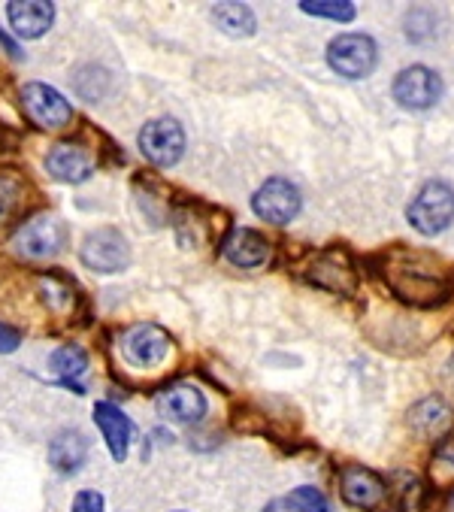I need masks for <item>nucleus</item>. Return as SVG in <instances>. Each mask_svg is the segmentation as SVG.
<instances>
[{"label": "nucleus", "mask_w": 454, "mask_h": 512, "mask_svg": "<svg viewBox=\"0 0 454 512\" xmlns=\"http://www.w3.org/2000/svg\"><path fill=\"white\" fill-rule=\"evenodd\" d=\"M0 43H4V46H7V49H10V55H19V46H16V43H13V40H7V37H4V34H0Z\"/></svg>", "instance_id": "29"}, {"label": "nucleus", "mask_w": 454, "mask_h": 512, "mask_svg": "<svg viewBox=\"0 0 454 512\" xmlns=\"http://www.w3.org/2000/svg\"><path fill=\"white\" fill-rule=\"evenodd\" d=\"M70 512H103V494L100 491H79L73 497Z\"/></svg>", "instance_id": "25"}, {"label": "nucleus", "mask_w": 454, "mask_h": 512, "mask_svg": "<svg viewBox=\"0 0 454 512\" xmlns=\"http://www.w3.org/2000/svg\"><path fill=\"white\" fill-rule=\"evenodd\" d=\"M170 346H173L170 334L164 328H158V325H149V322L134 325L125 334V340H122L125 361L134 364V367H140V370H149V367L164 364L167 355H170Z\"/></svg>", "instance_id": "8"}, {"label": "nucleus", "mask_w": 454, "mask_h": 512, "mask_svg": "<svg viewBox=\"0 0 454 512\" xmlns=\"http://www.w3.org/2000/svg\"><path fill=\"white\" fill-rule=\"evenodd\" d=\"M106 85H109V76L103 67H82L76 73V91L85 97V100H97L106 94Z\"/></svg>", "instance_id": "22"}, {"label": "nucleus", "mask_w": 454, "mask_h": 512, "mask_svg": "<svg viewBox=\"0 0 454 512\" xmlns=\"http://www.w3.org/2000/svg\"><path fill=\"white\" fill-rule=\"evenodd\" d=\"M339 485H343L346 503H352L355 509H379L388 500L385 479L367 467H346L339 476Z\"/></svg>", "instance_id": "10"}, {"label": "nucleus", "mask_w": 454, "mask_h": 512, "mask_svg": "<svg viewBox=\"0 0 454 512\" xmlns=\"http://www.w3.org/2000/svg\"><path fill=\"white\" fill-rule=\"evenodd\" d=\"M212 19L224 34H231V37L255 34V13L246 4H215Z\"/></svg>", "instance_id": "19"}, {"label": "nucleus", "mask_w": 454, "mask_h": 512, "mask_svg": "<svg viewBox=\"0 0 454 512\" xmlns=\"http://www.w3.org/2000/svg\"><path fill=\"white\" fill-rule=\"evenodd\" d=\"M22 104H25L28 116H31L40 128H46V131L67 128L70 119H73V110H70L67 100H64L55 88H49V85H43V82H28V85L22 88Z\"/></svg>", "instance_id": "9"}, {"label": "nucleus", "mask_w": 454, "mask_h": 512, "mask_svg": "<svg viewBox=\"0 0 454 512\" xmlns=\"http://www.w3.org/2000/svg\"><path fill=\"white\" fill-rule=\"evenodd\" d=\"M451 425V406L442 397H424L409 409V428L421 437H439Z\"/></svg>", "instance_id": "16"}, {"label": "nucleus", "mask_w": 454, "mask_h": 512, "mask_svg": "<svg viewBox=\"0 0 454 512\" xmlns=\"http://www.w3.org/2000/svg\"><path fill=\"white\" fill-rule=\"evenodd\" d=\"M388 285L391 291L415 306H433L442 303L451 291V282L445 279V273H436V267L427 264V258L421 255H409L400 252L388 261Z\"/></svg>", "instance_id": "1"}, {"label": "nucleus", "mask_w": 454, "mask_h": 512, "mask_svg": "<svg viewBox=\"0 0 454 512\" xmlns=\"http://www.w3.org/2000/svg\"><path fill=\"white\" fill-rule=\"evenodd\" d=\"M94 422L109 446V455L116 458L119 464L128 458V443H131V419L122 413V409L116 403L109 400H100L94 406Z\"/></svg>", "instance_id": "13"}, {"label": "nucleus", "mask_w": 454, "mask_h": 512, "mask_svg": "<svg viewBox=\"0 0 454 512\" xmlns=\"http://www.w3.org/2000/svg\"><path fill=\"white\" fill-rule=\"evenodd\" d=\"M288 500H291L300 512H330L327 497H324L318 488H312V485H300Z\"/></svg>", "instance_id": "24"}, {"label": "nucleus", "mask_w": 454, "mask_h": 512, "mask_svg": "<svg viewBox=\"0 0 454 512\" xmlns=\"http://www.w3.org/2000/svg\"><path fill=\"white\" fill-rule=\"evenodd\" d=\"M300 191L294 182L273 176L267 179L255 197H252V210L258 213V219H264L267 225H288L297 213H300Z\"/></svg>", "instance_id": "5"}, {"label": "nucleus", "mask_w": 454, "mask_h": 512, "mask_svg": "<svg viewBox=\"0 0 454 512\" xmlns=\"http://www.w3.org/2000/svg\"><path fill=\"white\" fill-rule=\"evenodd\" d=\"M46 170L61 182H85L94 173V155L79 143H58L46 155Z\"/></svg>", "instance_id": "12"}, {"label": "nucleus", "mask_w": 454, "mask_h": 512, "mask_svg": "<svg viewBox=\"0 0 454 512\" xmlns=\"http://www.w3.org/2000/svg\"><path fill=\"white\" fill-rule=\"evenodd\" d=\"M451 509H454V494H451Z\"/></svg>", "instance_id": "30"}, {"label": "nucleus", "mask_w": 454, "mask_h": 512, "mask_svg": "<svg viewBox=\"0 0 454 512\" xmlns=\"http://www.w3.org/2000/svg\"><path fill=\"white\" fill-rule=\"evenodd\" d=\"M7 16H10V25L19 37L37 40L52 28L55 7L46 4V0H13V4L7 7Z\"/></svg>", "instance_id": "14"}, {"label": "nucleus", "mask_w": 454, "mask_h": 512, "mask_svg": "<svg viewBox=\"0 0 454 512\" xmlns=\"http://www.w3.org/2000/svg\"><path fill=\"white\" fill-rule=\"evenodd\" d=\"M19 343H22V331H16V328H10V325L0 322V355L16 352Z\"/></svg>", "instance_id": "26"}, {"label": "nucleus", "mask_w": 454, "mask_h": 512, "mask_svg": "<svg viewBox=\"0 0 454 512\" xmlns=\"http://www.w3.org/2000/svg\"><path fill=\"white\" fill-rule=\"evenodd\" d=\"M140 149L143 155L158 164V167H173L182 152H185V131L176 119L170 116H161V119H152L143 125L140 131Z\"/></svg>", "instance_id": "6"}, {"label": "nucleus", "mask_w": 454, "mask_h": 512, "mask_svg": "<svg viewBox=\"0 0 454 512\" xmlns=\"http://www.w3.org/2000/svg\"><path fill=\"white\" fill-rule=\"evenodd\" d=\"M88 458V440L79 431H61L52 443H49V461L58 473L70 476L76 473Z\"/></svg>", "instance_id": "18"}, {"label": "nucleus", "mask_w": 454, "mask_h": 512, "mask_svg": "<svg viewBox=\"0 0 454 512\" xmlns=\"http://www.w3.org/2000/svg\"><path fill=\"white\" fill-rule=\"evenodd\" d=\"M406 219L424 237L442 234L454 222V188L445 185V182H427L412 197Z\"/></svg>", "instance_id": "2"}, {"label": "nucleus", "mask_w": 454, "mask_h": 512, "mask_svg": "<svg viewBox=\"0 0 454 512\" xmlns=\"http://www.w3.org/2000/svg\"><path fill=\"white\" fill-rule=\"evenodd\" d=\"M300 10L330 22H352L358 16L355 4H349V0H303Z\"/></svg>", "instance_id": "21"}, {"label": "nucleus", "mask_w": 454, "mask_h": 512, "mask_svg": "<svg viewBox=\"0 0 454 512\" xmlns=\"http://www.w3.org/2000/svg\"><path fill=\"white\" fill-rule=\"evenodd\" d=\"M131 261V246L116 228L91 231L82 243V264L94 273H119Z\"/></svg>", "instance_id": "4"}, {"label": "nucleus", "mask_w": 454, "mask_h": 512, "mask_svg": "<svg viewBox=\"0 0 454 512\" xmlns=\"http://www.w3.org/2000/svg\"><path fill=\"white\" fill-rule=\"evenodd\" d=\"M155 409L161 413V419H167V422L191 425V422H200L203 419V413H206V397L197 388H191V385H173V388H167V391L158 394Z\"/></svg>", "instance_id": "11"}, {"label": "nucleus", "mask_w": 454, "mask_h": 512, "mask_svg": "<svg viewBox=\"0 0 454 512\" xmlns=\"http://www.w3.org/2000/svg\"><path fill=\"white\" fill-rule=\"evenodd\" d=\"M224 258L237 267H258L270 258V243L252 228H234L224 240Z\"/></svg>", "instance_id": "15"}, {"label": "nucleus", "mask_w": 454, "mask_h": 512, "mask_svg": "<svg viewBox=\"0 0 454 512\" xmlns=\"http://www.w3.org/2000/svg\"><path fill=\"white\" fill-rule=\"evenodd\" d=\"M264 512H300L291 500H285V497H279V500H270L267 506H264Z\"/></svg>", "instance_id": "28"}, {"label": "nucleus", "mask_w": 454, "mask_h": 512, "mask_svg": "<svg viewBox=\"0 0 454 512\" xmlns=\"http://www.w3.org/2000/svg\"><path fill=\"white\" fill-rule=\"evenodd\" d=\"M327 64L343 79H367L376 67V43L367 34H339L327 46Z\"/></svg>", "instance_id": "3"}, {"label": "nucleus", "mask_w": 454, "mask_h": 512, "mask_svg": "<svg viewBox=\"0 0 454 512\" xmlns=\"http://www.w3.org/2000/svg\"><path fill=\"white\" fill-rule=\"evenodd\" d=\"M52 370L61 376V382L64 385H76V379L79 376H85V370H88V355H85V349L82 346H61L55 355H52ZM79 388V385H76ZM82 391V388H79Z\"/></svg>", "instance_id": "20"}, {"label": "nucleus", "mask_w": 454, "mask_h": 512, "mask_svg": "<svg viewBox=\"0 0 454 512\" xmlns=\"http://www.w3.org/2000/svg\"><path fill=\"white\" fill-rule=\"evenodd\" d=\"M394 100L403 110H430L442 97V79L430 67H406L394 79Z\"/></svg>", "instance_id": "7"}, {"label": "nucleus", "mask_w": 454, "mask_h": 512, "mask_svg": "<svg viewBox=\"0 0 454 512\" xmlns=\"http://www.w3.org/2000/svg\"><path fill=\"white\" fill-rule=\"evenodd\" d=\"M61 249V228L55 219H37L22 228L19 234V252L31 258H49Z\"/></svg>", "instance_id": "17"}, {"label": "nucleus", "mask_w": 454, "mask_h": 512, "mask_svg": "<svg viewBox=\"0 0 454 512\" xmlns=\"http://www.w3.org/2000/svg\"><path fill=\"white\" fill-rule=\"evenodd\" d=\"M436 461H439V464H445L448 470H454V437H448V440H442V443H439V449H436Z\"/></svg>", "instance_id": "27"}, {"label": "nucleus", "mask_w": 454, "mask_h": 512, "mask_svg": "<svg viewBox=\"0 0 454 512\" xmlns=\"http://www.w3.org/2000/svg\"><path fill=\"white\" fill-rule=\"evenodd\" d=\"M22 203V185L16 179L0 176V225H7Z\"/></svg>", "instance_id": "23"}]
</instances>
